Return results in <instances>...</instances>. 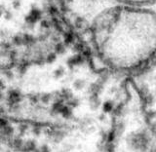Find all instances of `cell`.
I'll use <instances>...</instances> for the list:
<instances>
[{
    "label": "cell",
    "instance_id": "obj_1",
    "mask_svg": "<svg viewBox=\"0 0 156 152\" xmlns=\"http://www.w3.org/2000/svg\"><path fill=\"white\" fill-rule=\"evenodd\" d=\"M94 40L101 61L115 69L135 65L144 53L145 36L140 19L127 10H115L99 19Z\"/></svg>",
    "mask_w": 156,
    "mask_h": 152
},
{
    "label": "cell",
    "instance_id": "obj_2",
    "mask_svg": "<svg viewBox=\"0 0 156 152\" xmlns=\"http://www.w3.org/2000/svg\"><path fill=\"white\" fill-rule=\"evenodd\" d=\"M112 109V104L111 102H106V104L104 105V110L105 112H110Z\"/></svg>",
    "mask_w": 156,
    "mask_h": 152
}]
</instances>
